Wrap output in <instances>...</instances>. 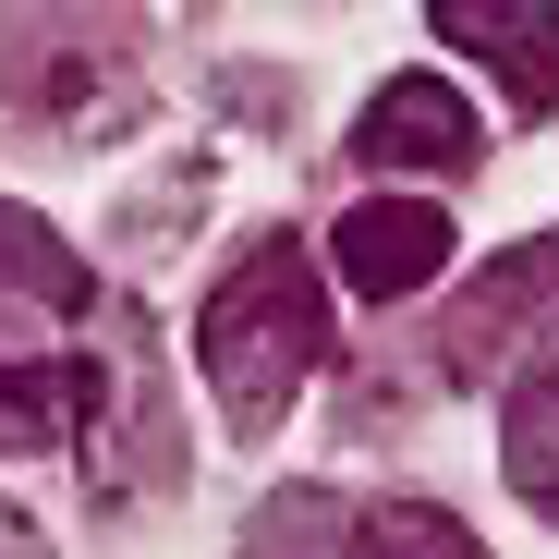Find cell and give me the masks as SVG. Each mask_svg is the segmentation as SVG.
<instances>
[{"mask_svg":"<svg viewBox=\"0 0 559 559\" xmlns=\"http://www.w3.org/2000/svg\"><path fill=\"white\" fill-rule=\"evenodd\" d=\"M426 13L511 85V110H559V0H426Z\"/></svg>","mask_w":559,"mask_h":559,"instance_id":"277c9868","label":"cell"},{"mask_svg":"<svg viewBox=\"0 0 559 559\" xmlns=\"http://www.w3.org/2000/svg\"><path fill=\"white\" fill-rule=\"evenodd\" d=\"M329 267L353 280L365 305H402V293H426V280L450 267V207H426V195H353L341 231H329Z\"/></svg>","mask_w":559,"mask_h":559,"instance_id":"7a4b0ae2","label":"cell"},{"mask_svg":"<svg viewBox=\"0 0 559 559\" xmlns=\"http://www.w3.org/2000/svg\"><path fill=\"white\" fill-rule=\"evenodd\" d=\"M353 158L365 170H475V110L438 73H390L365 98V122H353Z\"/></svg>","mask_w":559,"mask_h":559,"instance_id":"5b68a950","label":"cell"},{"mask_svg":"<svg viewBox=\"0 0 559 559\" xmlns=\"http://www.w3.org/2000/svg\"><path fill=\"white\" fill-rule=\"evenodd\" d=\"M0 305H37V317H85V255L37 219V207H13L0 195Z\"/></svg>","mask_w":559,"mask_h":559,"instance_id":"52a82bcc","label":"cell"},{"mask_svg":"<svg viewBox=\"0 0 559 559\" xmlns=\"http://www.w3.org/2000/svg\"><path fill=\"white\" fill-rule=\"evenodd\" d=\"M341 559H487V547L462 535L450 511H426V499H378V511L341 523Z\"/></svg>","mask_w":559,"mask_h":559,"instance_id":"9c48e42d","label":"cell"},{"mask_svg":"<svg viewBox=\"0 0 559 559\" xmlns=\"http://www.w3.org/2000/svg\"><path fill=\"white\" fill-rule=\"evenodd\" d=\"M547 329H559V231L523 243V255H499L475 293H462V317H450V365H462V378H499V365H511L523 341H547Z\"/></svg>","mask_w":559,"mask_h":559,"instance_id":"3957f363","label":"cell"},{"mask_svg":"<svg viewBox=\"0 0 559 559\" xmlns=\"http://www.w3.org/2000/svg\"><path fill=\"white\" fill-rule=\"evenodd\" d=\"M73 414H98V378H85L73 353H49V365H0V450H49Z\"/></svg>","mask_w":559,"mask_h":559,"instance_id":"ba28073f","label":"cell"},{"mask_svg":"<svg viewBox=\"0 0 559 559\" xmlns=\"http://www.w3.org/2000/svg\"><path fill=\"white\" fill-rule=\"evenodd\" d=\"M195 365L231 426H280L305 402V378L329 365V280L293 231H267L219 267V293L195 305Z\"/></svg>","mask_w":559,"mask_h":559,"instance_id":"6da1fadb","label":"cell"},{"mask_svg":"<svg viewBox=\"0 0 559 559\" xmlns=\"http://www.w3.org/2000/svg\"><path fill=\"white\" fill-rule=\"evenodd\" d=\"M0 559H49V547H37V523H25V511H0Z\"/></svg>","mask_w":559,"mask_h":559,"instance_id":"30bf717a","label":"cell"},{"mask_svg":"<svg viewBox=\"0 0 559 559\" xmlns=\"http://www.w3.org/2000/svg\"><path fill=\"white\" fill-rule=\"evenodd\" d=\"M499 462H511V487L559 523V329L535 341V365L511 378V426H499Z\"/></svg>","mask_w":559,"mask_h":559,"instance_id":"8992f818","label":"cell"}]
</instances>
